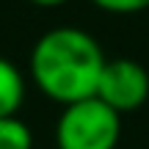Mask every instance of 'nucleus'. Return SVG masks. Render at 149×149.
<instances>
[{"label":"nucleus","mask_w":149,"mask_h":149,"mask_svg":"<svg viewBox=\"0 0 149 149\" xmlns=\"http://www.w3.org/2000/svg\"><path fill=\"white\" fill-rule=\"evenodd\" d=\"M94 97L113 108L119 116L135 113L149 100V72L133 58H108Z\"/></svg>","instance_id":"nucleus-3"},{"label":"nucleus","mask_w":149,"mask_h":149,"mask_svg":"<svg viewBox=\"0 0 149 149\" xmlns=\"http://www.w3.org/2000/svg\"><path fill=\"white\" fill-rule=\"evenodd\" d=\"M28 3H33V6H39V8H58V6H64V3H69V0H28Z\"/></svg>","instance_id":"nucleus-7"},{"label":"nucleus","mask_w":149,"mask_h":149,"mask_svg":"<svg viewBox=\"0 0 149 149\" xmlns=\"http://www.w3.org/2000/svg\"><path fill=\"white\" fill-rule=\"evenodd\" d=\"M0 149H33V133L19 116L0 119Z\"/></svg>","instance_id":"nucleus-5"},{"label":"nucleus","mask_w":149,"mask_h":149,"mask_svg":"<svg viewBox=\"0 0 149 149\" xmlns=\"http://www.w3.org/2000/svg\"><path fill=\"white\" fill-rule=\"evenodd\" d=\"M22 102H25V77L17 69V64L0 55V119L17 116Z\"/></svg>","instance_id":"nucleus-4"},{"label":"nucleus","mask_w":149,"mask_h":149,"mask_svg":"<svg viewBox=\"0 0 149 149\" xmlns=\"http://www.w3.org/2000/svg\"><path fill=\"white\" fill-rule=\"evenodd\" d=\"M122 138V116L102 100L64 105L55 122V149H116Z\"/></svg>","instance_id":"nucleus-2"},{"label":"nucleus","mask_w":149,"mask_h":149,"mask_svg":"<svg viewBox=\"0 0 149 149\" xmlns=\"http://www.w3.org/2000/svg\"><path fill=\"white\" fill-rule=\"evenodd\" d=\"M105 61L100 42L88 31L61 25L36 39L28 72L44 97L58 105H72L97 94Z\"/></svg>","instance_id":"nucleus-1"},{"label":"nucleus","mask_w":149,"mask_h":149,"mask_svg":"<svg viewBox=\"0 0 149 149\" xmlns=\"http://www.w3.org/2000/svg\"><path fill=\"white\" fill-rule=\"evenodd\" d=\"M91 3L108 14H138L149 8V0H91Z\"/></svg>","instance_id":"nucleus-6"}]
</instances>
